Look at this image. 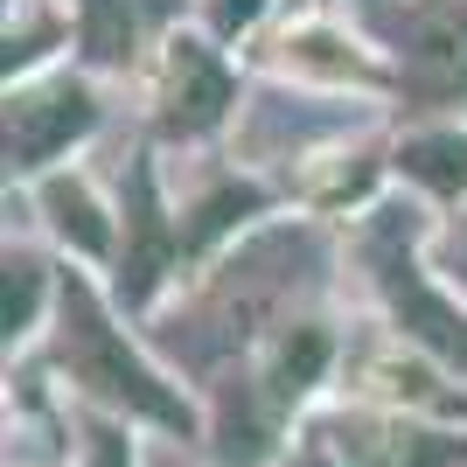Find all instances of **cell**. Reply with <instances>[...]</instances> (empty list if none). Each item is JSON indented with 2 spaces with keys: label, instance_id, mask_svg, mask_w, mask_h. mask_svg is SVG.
I'll return each instance as SVG.
<instances>
[{
  "label": "cell",
  "instance_id": "1",
  "mask_svg": "<svg viewBox=\"0 0 467 467\" xmlns=\"http://www.w3.org/2000/svg\"><path fill=\"white\" fill-rule=\"evenodd\" d=\"M432 231H440V210L419 202L411 189H390L363 216H349V258L363 265L377 307L405 349L467 370V300L440 279V265H426Z\"/></svg>",
  "mask_w": 467,
  "mask_h": 467
},
{
  "label": "cell",
  "instance_id": "2",
  "mask_svg": "<svg viewBox=\"0 0 467 467\" xmlns=\"http://www.w3.org/2000/svg\"><path fill=\"white\" fill-rule=\"evenodd\" d=\"M57 370L91 398V405L119 411V419H147L161 432H195V405L182 398V384H168V370H154V356L133 349L119 328V300L98 286L84 265L63 273L57 293Z\"/></svg>",
  "mask_w": 467,
  "mask_h": 467
},
{
  "label": "cell",
  "instance_id": "3",
  "mask_svg": "<svg viewBox=\"0 0 467 467\" xmlns=\"http://www.w3.org/2000/svg\"><path fill=\"white\" fill-rule=\"evenodd\" d=\"M140 98H147L140 105L147 140L161 154H210V147H223L237 133V112L252 98V63L189 21L161 49V63L140 78Z\"/></svg>",
  "mask_w": 467,
  "mask_h": 467
},
{
  "label": "cell",
  "instance_id": "4",
  "mask_svg": "<svg viewBox=\"0 0 467 467\" xmlns=\"http://www.w3.org/2000/svg\"><path fill=\"white\" fill-rule=\"evenodd\" d=\"M244 63H252V78H273V84L390 105V63L370 42V28L356 21L349 0H293V7H279L265 21V36L244 49Z\"/></svg>",
  "mask_w": 467,
  "mask_h": 467
},
{
  "label": "cell",
  "instance_id": "5",
  "mask_svg": "<svg viewBox=\"0 0 467 467\" xmlns=\"http://www.w3.org/2000/svg\"><path fill=\"white\" fill-rule=\"evenodd\" d=\"M390 63L398 119H467V0H349Z\"/></svg>",
  "mask_w": 467,
  "mask_h": 467
},
{
  "label": "cell",
  "instance_id": "6",
  "mask_svg": "<svg viewBox=\"0 0 467 467\" xmlns=\"http://www.w3.org/2000/svg\"><path fill=\"white\" fill-rule=\"evenodd\" d=\"M105 133V84L78 57L49 63L36 78L7 84V112H0V154H7V189H28L36 175L84 161V147Z\"/></svg>",
  "mask_w": 467,
  "mask_h": 467
},
{
  "label": "cell",
  "instance_id": "7",
  "mask_svg": "<svg viewBox=\"0 0 467 467\" xmlns=\"http://www.w3.org/2000/svg\"><path fill=\"white\" fill-rule=\"evenodd\" d=\"M154 140H133L126 175H119V258H112V300L126 314H154L161 293L189 279V237H182V210L168 189Z\"/></svg>",
  "mask_w": 467,
  "mask_h": 467
},
{
  "label": "cell",
  "instance_id": "8",
  "mask_svg": "<svg viewBox=\"0 0 467 467\" xmlns=\"http://www.w3.org/2000/svg\"><path fill=\"white\" fill-rule=\"evenodd\" d=\"M195 21V0H78V63L98 84H133Z\"/></svg>",
  "mask_w": 467,
  "mask_h": 467
},
{
  "label": "cell",
  "instance_id": "9",
  "mask_svg": "<svg viewBox=\"0 0 467 467\" xmlns=\"http://www.w3.org/2000/svg\"><path fill=\"white\" fill-rule=\"evenodd\" d=\"M21 195L36 202L49 244H57L70 265L112 273V258H119V195L105 189L84 161H63V168H49V175H36Z\"/></svg>",
  "mask_w": 467,
  "mask_h": 467
},
{
  "label": "cell",
  "instance_id": "10",
  "mask_svg": "<svg viewBox=\"0 0 467 467\" xmlns=\"http://www.w3.org/2000/svg\"><path fill=\"white\" fill-rule=\"evenodd\" d=\"M321 447L342 467H467V440L426 432L398 411H342L321 426Z\"/></svg>",
  "mask_w": 467,
  "mask_h": 467
},
{
  "label": "cell",
  "instance_id": "11",
  "mask_svg": "<svg viewBox=\"0 0 467 467\" xmlns=\"http://www.w3.org/2000/svg\"><path fill=\"white\" fill-rule=\"evenodd\" d=\"M390 175L398 189H411L419 202H432L440 216H453L467 202V119H398L390 140Z\"/></svg>",
  "mask_w": 467,
  "mask_h": 467
},
{
  "label": "cell",
  "instance_id": "12",
  "mask_svg": "<svg viewBox=\"0 0 467 467\" xmlns=\"http://www.w3.org/2000/svg\"><path fill=\"white\" fill-rule=\"evenodd\" d=\"M0 70L7 84L36 78L49 63L78 57V0H7V28H0Z\"/></svg>",
  "mask_w": 467,
  "mask_h": 467
},
{
  "label": "cell",
  "instance_id": "13",
  "mask_svg": "<svg viewBox=\"0 0 467 467\" xmlns=\"http://www.w3.org/2000/svg\"><path fill=\"white\" fill-rule=\"evenodd\" d=\"M0 273H7V286H0V321H7V349H15V342H28V335H36L42 321L57 314L63 273L36 252V244H21V237H7Z\"/></svg>",
  "mask_w": 467,
  "mask_h": 467
},
{
  "label": "cell",
  "instance_id": "14",
  "mask_svg": "<svg viewBox=\"0 0 467 467\" xmlns=\"http://www.w3.org/2000/svg\"><path fill=\"white\" fill-rule=\"evenodd\" d=\"M279 7H286V0H195V28L244 57V49L265 36V21H273Z\"/></svg>",
  "mask_w": 467,
  "mask_h": 467
},
{
  "label": "cell",
  "instance_id": "15",
  "mask_svg": "<svg viewBox=\"0 0 467 467\" xmlns=\"http://www.w3.org/2000/svg\"><path fill=\"white\" fill-rule=\"evenodd\" d=\"M84 461L91 467H133V440H126V419H119V411L84 419Z\"/></svg>",
  "mask_w": 467,
  "mask_h": 467
},
{
  "label": "cell",
  "instance_id": "16",
  "mask_svg": "<svg viewBox=\"0 0 467 467\" xmlns=\"http://www.w3.org/2000/svg\"><path fill=\"white\" fill-rule=\"evenodd\" d=\"M432 252H440V279L467 300V202L453 216H440V231H432Z\"/></svg>",
  "mask_w": 467,
  "mask_h": 467
},
{
  "label": "cell",
  "instance_id": "17",
  "mask_svg": "<svg viewBox=\"0 0 467 467\" xmlns=\"http://www.w3.org/2000/svg\"><path fill=\"white\" fill-rule=\"evenodd\" d=\"M279 467H342L328 447H307V453H293V461H279Z\"/></svg>",
  "mask_w": 467,
  "mask_h": 467
}]
</instances>
